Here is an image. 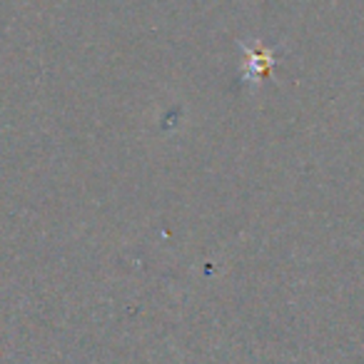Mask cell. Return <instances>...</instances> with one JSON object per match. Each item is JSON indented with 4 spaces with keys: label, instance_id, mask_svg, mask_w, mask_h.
<instances>
[{
    "label": "cell",
    "instance_id": "1",
    "mask_svg": "<svg viewBox=\"0 0 364 364\" xmlns=\"http://www.w3.org/2000/svg\"><path fill=\"white\" fill-rule=\"evenodd\" d=\"M240 50H242V77L250 87H257L264 77H272V68L277 63V50L282 48V43H274V46H262V43H255V46H247V43L237 41Z\"/></svg>",
    "mask_w": 364,
    "mask_h": 364
}]
</instances>
